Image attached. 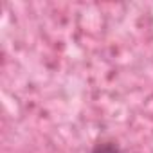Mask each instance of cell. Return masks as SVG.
<instances>
[{
	"instance_id": "6da1fadb",
	"label": "cell",
	"mask_w": 153,
	"mask_h": 153,
	"mask_svg": "<svg viewBox=\"0 0 153 153\" xmlns=\"http://www.w3.org/2000/svg\"><path fill=\"white\" fill-rule=\"evenodd\" d=\"M90 153H123V151L115 140H99L92 146Z\"/></svg>"
}]
</instances>
